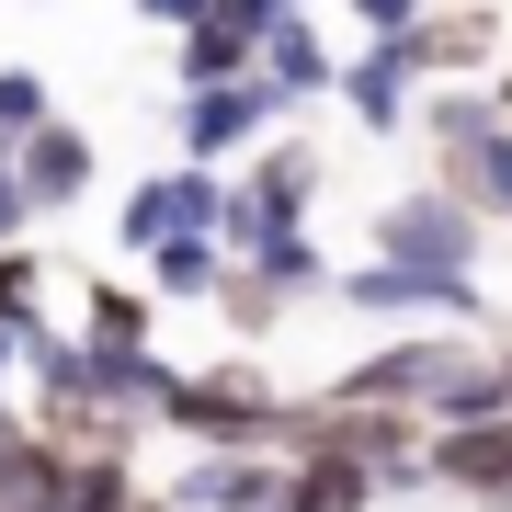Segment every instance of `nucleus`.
<instances>
[{
  "instance_id": "obj_1",
  "label": "nucleus",
  "mask_w": 512,
  "mask_h": 512,
  "mask_svg": "<svg viewBox=\"0 0 512 512\" xmlns=\"http://www.w3.org/2000/svg\"><path fill=\"white\" fill-rule=\"evenodd\" d=\"M160 433L183 444H285V387L251 365V353H228V365H183L160 399Z\"/></svg>"
},
{
  "instance_id": "obj_2",
  "label": "nucleus",
  "mask_w": 512,
  "mask_h": 512,
  "mask_svg": "<svg viewBox=\"0 0 512 512\" xmlns=\"http://www.w3.org/2000/svg\"><path fill=\"white\" fill-rule=\"evenodd\" d=\"M330 296H342V308H365V319H387V330H421V319L478 330V319H490L478 274H421V262H387V251H365L353 274H330Z\"/></svg>"
},
{
  "instance_id": "obj_3",
  "label": "nucleus",
  "mask_w": 512,
  "mask_h": 512,
  "mask_svg": "<svg viewBox=\"0 0 512 512\" xmlns=\"http://www.w3.org/2000/svg\"><path fill=\"white\" fill-rule=\"evenodd\" d=\"M456 365H467V330L421 319V330H387L365 365H342V376H330V399H365V410H421L444 376H456Z\"/></svg>"
},
{
  "instance_id": "obj_4",
  "label": "nucleus",
  "mask_w": 512,
  "mask_h": 512,
  "mask_svg": "<svg viewBox=\"0 0 512 512\" xmlns=\"http://www.w3.org/2000/svg\"><path fill=\"white\" fill-rule=\"evenodd\" d=\"M285 114H296V103H285L262 69H239V80H194V92H183V160H217V171H239L262 137L285 126Z\"/></svg>"
},
{
  "instance_id": "obj_5",
  "label": "nucleus",
  "mask_w": 512,
  "mask_h": 512,
  "mask_svg": "<svg viewBox=\"0 0 512 512\" xmlns=\"http://www.w3.org/2000/svg\"><path fill=\"white\" fill-rule=\"evenodd\" d=\"M478 228H490V217H478V205H456L444 183L376 205V251H387V262H421V274H478Z\"/></svg>"
},
{
  "instance_id": "obj_6",
  "label": "nucleus",
  "mask_w": 512,
  "mask_h": 512,
  "mask_svg": "<svg viewBox=\"0 0 512 512\" xmlns=\"http://www.w3.org/2000/svg\"><path fill=\"white\" fill-rule=\"evenodd\" d=\"M319 217V148L308 137H262L251 160H239V251L274 228H308Z\"/></svg>"
},
{
  "instance_id": "obj_7",
  "label": "nucleus",
  "mask_w": 512,
  "mask_h": 512,
  "mask_svg": "<svg viewBox=\"0 0 512 512\" xmlns=\"http://www.w3.org/2000/svg\"><path fill=\"white\" fill-rule=\"evenodd\" d=\"M433 490L467 512H512V410L490 421H433Z\"/></svg>"
},
{
  "instance_id": "obj_8",
  "label": "nucleus",
  "mask_w": 512,
  "mask_h": 512,
  "mask_svg": "<svg viewBox=\"0 0 512 512\" xmlns=\"http://www.w3.org/2000/svg\"><path fill=\"white\" fill-rule=\"evenodd\" d=\"M285 444H194V467L171 478V512H274Z\"/></svg>"
},
{
  "instance_id": "obj_9",
  "label": "nucleus",
  "mask_w": 512,
  "mask_h": 512,
  "mask_svg": "<svg viewBox=\"0 0 512 512\" xmlns=\"http://www.w3.org/2000/svg\"><path fill=\"white\" fill-rule=\"evenodd\" d=\"M421 80H433V69H421L410 35H365V46L342 57V103H353L365 137H399L410 126V114H421Z\"/></svg>"
},
{
  "instance_id": "obj_10",
  "label": "nucleus",
  "mask_w": 512,
  "mask_h": 512,
  "mask_svg": "<svg viewBox=\"0 0 512 512\" xmlns=\"http://www.w3.org/2000/svg\"><path fill=\"white\" fill-rule=\"evenodd\" d=\"M12 171H23V194H35V217H57V205H80V194L103 183V148H92V126L46 114V126L12 137Z\"/></svg>"
},
{
  "instance_id": "obj_11",
  "label": "nucleus",
  "mask_w": 512,
  "mask_h": 512,
  "mask_svg": "<svg viewBox=\"0 0 512 512\" xmlns=\"http://www.w3.org/2000/svg\"><path fill=\"white\" fill-rule=\"evenodd\" d=\"M262 0H205V12L171 35V69H183V92L194 80H239V69H262Z\"/></svg>"
},
{
  "instance_id": "obj_12",
  "label": "nucleus",
  "mask_w": 512,
  "mask_h": 512,
  "mask_svg": "<svg viewBox=\"0 0 512 512\" xmlns=\"http://www.w3.org/2000/svg\"><path fill=\"white\" fill-rule=\"evenodd\" d=\"M376 501H387L376 467L342 456V444H296V456H285V490H274V512H376Z\"/></svg>"
},
{
  "instance_id": "obj_13",
  "label": "nucleus",
  "mask_w": 512,
  "mask_h": 512,
  "mask_svg": "<svg viewBox=\"0 0 512 512\" xmlns=\"http://www.w3.org/2000/svg\"><path fill=\"white\" fill-rule=\"evenodd\" d=\"M262 80H274L285 103H342V57H330V35L308 12H274L262 23Z\"/></svg>"
},
{
  "instance_id": "obj_14",
  "label": "nucleus",
  "mask_w": 512,
  "mask_h": 512,
  "mask_svg": "<svg viewBox=\"0 0 512 512\" xmlns=\"http://www.w3.org/2000/svg\"><path fill=\"white\" fill-rule=\"evenodd\" d=\"M433 171H444V194H456V205H478L490 228H512V114H501V126H478V137H456V148H433Z\"/></svg>"
},
{
  "instance_id": "obj_15",
  "label": "nucleus",
  "mask_w": 512,
  "mask_h": 512,
  "mask_svg": "<svg viewBox=\"0 0 512 512\" xmlns=\"http://www.w3.org/2000/svg\"><path fill=\"white\" fill-rule=\"evenodd\" d=\"M57 478H69V433L46 421H0V512H57Z\"/></svg>"
},
{
  "instance_id": "obj_16",
  "label": "nucleus",
  "mask_w": 512,
  "mask_h": 512,
  "mask_svg": "<svg viewBox=\"0 0 512 512\" xmlns=\"http://www.w3.org/2000/svg\"><path fill=\"white\" fill-rule=\"evenodd\" d=\"M410 46H421V69H433V80H490V57H501V12H421Z\"/></svg>"
},
{
  "instance_id": "obj_17",
  "label": "nucleus",
  "mask_w": 512,
  "mask_h": 512,
  "mask_svg": "<svg viewBox=\"0 0 512 512\" xmlns=\"http://www.w3.org/2000/svg\"><path fill=\"white\" fill-rule=\"evenodd\" d=\"M228 262H239V251H228V239H205V228H171V239H160V251H148V262H137V274H148V285H160V296H205V308H217V285H228Z\"/></svg>"
},
{
  "instance_id": "obj_18",
  "label": "nucleus",
  "mask_w": 512,
  "mask_h": 512,
  "mask_svg": "<svg viewBox=\"0 0 512 512\" xmlns=\"http://www.w3.org/2000/svg\"><path fill=\"white\" fill-rule=\"evenodd\" d=\"M57 512H137V456H126V444H69Z\"/></svg>"
},
{
  "instance_id": "obj_19",
  "label": "nucleus",
  "mask_w": 512,
  "mask_h": 512,
  "mask_svg": "<svg viewBox=\"0 0 512 512\" xmlns=\"http://www.w3.org/2000/svg\"><path fill=\"white\" fill-rule=\"evenodd\" d=\"M490 410H512V365H501L490 342H467V365L421 399V421H490Z\"/></svg>"
},
{
  "instance_id": "obj_20",
  "label": "nucleus",
  "mask_w": 512,
  "mask_h": 512,
  "mask_svg": "<svg viewBox=\"0 0 512 512\" xmlns=\"http://www.w3.org/2000/svg\"><path fill=\"white\" fill-rule=\"evenodd\" d=\"M160 330V285H80V342H148Z\"/></svg>"
},
{
  "instance_id": "obj_21",
  "label": "nucleus",
  "mask_w": 512,
  "mask_h": 512,
  "mask_svg": "<svg viewBox=\"0 0 512 512\" xmlns=\"http://www.w3.org/2000/svg\"><path fill=\"white\" fill-rule=\"evenodd\" d=\"M239 262H262V274H274V285L296 296V308H308V296H330V251H319L308 228H274V239H251Z\"/></svg>"
},
{
  "instance_id": "obj_22",
  "label": "nucleus",
  "mask_w": 512,
  "mask_h": 512,
  "mask_svg": "<svg viewBox=\"0 0 512 512\" xmlns=\"http://www.w3.org/2000/svg\"><path fill=\"white\" fill-rule=\"evenodd\" d=\"M285 308H296V296H285L274 274H262V262H228V285H217V319L239 330V342H262V330H274Z\"/></svg>"
},
{
  "instance_id": "obj_23",
  "label": "nucleus",
  "mask_w": 512,
  "mask_h": 512,
  "mask_svg": "<svg viewBox=\"0 0 512 512\" xmlns=\"http://www.w3.org/2000/svg\"><path fill=\"white\" fill-rule=\"evenodd\" d=\"M171 228H183V217H171V171H160V183H126V205H114V251H126V262H148Z\"/></svg>"
},
{
  "instance_id": "obj_24",
  "label": "nucleus",
  "mask_w": 512,
  "mask_h": 512,
  "mask_svg": "<svg viewBox=\"0 0 512 512\" xmlns=\"http://www.w3.org/2000/svg\"><path fill=\"white\" fill-rule=\"evenodd\" d=\"M46 285H57L46 262L23 251V239H0V319H46Z\"/></svg>"
},
{
  "instance_id": "obj_25",
  "label": "nucleus",
  "mask_w": 512,
  "mask_h": 512,
  "mask_svg": "<svg viewBox=\"0 0 512 512\" xmlns=\"http://www.w3.org/2000/svg\"><path fill=\"white\" fill-rule=\"evenodd\" d=\"M46 114H57V92H46L35 69H0V148H12L23 126H46Z\"/></svg>"
},
{
  "instance_id": "obj_26",
  "label": "nucleus",
  "mask_w": 512,
  "mask_h": 512,
  "mask_svg": "<svg viewBox=\"0 0 512 512\" xmlns=\"http://www.w3.org/2000/svg\"><path fill=\"white\" fill-rule=\"evenodd\" d=\"M421 12H433V0H353V23H365V35H410Z\"/></svg>"
},
{
  "instance_id": "obj_27",
  "label": "nucleus",
  "mask_w": 512,
  "mask_h": 512,
  "mask_svg": "<svg viewBox=\"0 0 512 512\" xmlns=\"http://www.w3.org/2000/svg\"><path fill=\"white\" fill-rule=\"evenodd\" d=\"M35 228V194H23V171H12V148H0V239H23Z\"/></svg>"
},
{
  "instance_id": "obj_28",
  "label": "nucleus",
  "mask_w": 512,
  "mask_h": 512,
  "mask_svg": "<svg viewBox=\"0 0 512 512\" xmlns=\"http://www.w3.org/2000/svg\"><path fill=\"white\" fill-rule=\"evenodd\" d=\"M126 12H137V23H160V35H183V23L205 12V0H126Z\"/></svg>"
},
{
  "instance_id": "obj_29",
  "label": "nucleus",
  "mask_w": 512,
  "mask_h": 512,
  "mask_svg": "<svg viewBox=\"0 0 512 512\" xmlns=\"http://www.w3.org/2000/svg\"><path fill=\"white\" fill-rule=\"evenodd\" d=\"M137 512H171V490H137Z\"/></svg>"
},
{
  "instance_id": "obj_30",
  "label": "nucleus",
  "mask_w": 512,
  "mask_h": 512,
  "mask_svg": "<svg viewBox=\"0 0 512 512\" xmlns=\"http://www.w3.org/2000/svg\"><path fill=\"white\" fill-rule=\"evenodd\" d=\"M262 12H296V0H262Z\"/></svg>"
},
{
  "instance_id": "obj_31",
  "label": "nucleus",
  "mask_w": 512,
  "mask_h": 512,
  "mask_svg": "<svg viewBox=\"0 0 512 512\" xmlns=\"http://www.w3.org/2000/svg\"><path fill=\"white\" fill-rule=\"evenodd\" d=\"M501 365H512V342H501Z\"/></svg>"
}]
</instances>
